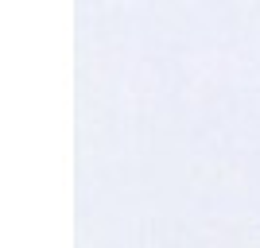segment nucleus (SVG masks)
Wrapping results in <instances>:
<instances>
[]
</instances>
